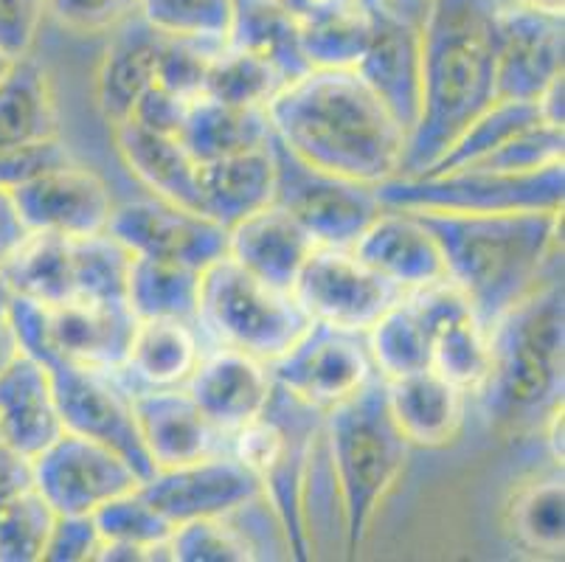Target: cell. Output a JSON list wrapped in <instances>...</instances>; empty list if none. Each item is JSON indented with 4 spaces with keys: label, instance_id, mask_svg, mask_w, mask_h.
I'll use <instances>...</instances> for the list:
<instances>
[{
    "label": "cell",
    "instance_id": "obj_1",
    "mask_svg": "<svg viewBox=\"0 0 565 562\" xmlns=\"http://www.w3.org/2000/svg\"><path fill=\"white\" fill-rule=\"evenodd\" d=\"M274 136L301 161L358 183L397 178L408 132L354 68H310L267 105Z\"/></svg>",
    "mask_w": 565,
    "mask_h": 562
},
{
    "label": "cell",
    "instance_id": "obj_2",
    "mask_svg": "<svg viewBox=\"0 0 565 562\" xmlns=\"http://www.w3.org/2000/svg\"><path fill=\"white\" fill-rule=\"evenodd\" d=\"M501 0H423V102L399 174H423L498 99Z\"/></svg>",
    "mask_w": 565,
    "mask_h": 562
},
{
    "label": "cell",
    "instance_id": "obj_3",
    "mask_svg": "<svg viewBox=\"0 0 565 562\" xmlns=\"http://www.w3.org/2000/svg\"><path fill=\"white\" fill-rule=\"evenodd\" d=\"M414 211L436 236L448 278L465 293L487 329L523 296L559 273L563 211L450 214Z\"/></svg>",
    "mask_w": 565,
    "mask_h": 562
},
{
    "label": "cell",
    "instance_id": "obj_4",
    "mask_svg": "<svg viewBox=\"0 0 565 562\" xmlns=\"http://www.w3.org/2000/svg\"><path fill=\"white\" fill-rule=\"evenodd\" d=\"M487 335L490 365L476 389L487 425L501 436L543 433L565 391L563 273L507 309Z\"/></svg>",
    "mask_w": 565,
    "mask_h": 562
},
{
    "label": "cell",
    "instance_id": "obj_5",
    "mask_svg": "<svg viewBox=\"0 0 565 562\" xmlns=\"http://www.w3.org/2000/svg\"><path fill=\"white\" fill-rule=\"evenodd\" d=\"M323 431L341 492L347 551L354 554L366 543L380 503L403 476L411 445L388 411L385 380L380 374L323 411Z\"/></svg>",
    "mask_w": 565,
    "mask_h": 562
},
{
    "label": "cell",
    "instance_id": "obj_6",
    "mask_svg": "<svg viewBox=\"0 0 565 562\" xmlns=\"http://www.w3.org/2000/svg\"><path fill=\"white\" fill-rule=\"evenodd\" d=\"M323 425V411L290 394L274 380L265 411L231 436V453L243 458L262 484V492L285 526L296 560H310V538L301 515L307 458Z\"/></svg>",
    "mask_w": 565,
    "mask_h": 562
},
{
    "label": "cell",
    "instance_id": "obj_7",
    "mask_svg": "<svg viewBox=\"0 0 565 562\" xmlns=\"http://www.w3.org/2000/svg\"><path fill=\"white\" fill-rule=\"evenodd\" d=\"M310 324L290 290L267 285L228 254L200 273L198 327L217 347L236 349L270 365Z\"/></svg>",
    "mask_w": 565,
    "mask_h": 562
},
{
    "label": "cell",
    "instance_id": "obj_8",
    "mask_svg": "<svg viewBox=\"0 0 565 562\" xmlns=\"http://www.w3.org/2000/svg\"><path fill=\"white\" fill-rule=\"evenodd\" d=\"M388 209L450 211V214H507V211H563L565 163L534 172L454 169L445 174H397L374 185Z\"/></svg>",
    "mask_w": 565,
    "mask_h": 562
},
{
    "label": "cell",
    "instance_id": "obj_9",
    "mask_svg": "<svg viewBox=\"0 0 565 562\" xmlns=\"http://www.w3.org/2000/svg\"><path fill=\"white\" fill-rule=\"evenodd\" d=\"M138 318L127 301H85L76 298L56 307H43L32 298L12 296L9 324L18 335L20 352L45 360H71L90 369L118 371Z\"/></svg>",
    "mask_w": 565,
    "mask_h": 562
},
{
    "label": "cell",
    "instance_id": "obj_10",
    "mask_svg": "<svg viewBox=\"0 0 565 562\" xmlns=\"http://www.w3.org/2000/svg\"><path fill=\"white\" fill-rule=\"evenodd\" d=\"M270 152L276 169L274 203L285 209L316 240V245L352 247L383 209L374 185L301 161L274 132Z\"/></svg>",
    "mask_w": 565,
    "mask_h": 562
},
{
    "label": "cell",
    "instance_id": "obj_11",
    "mask_svg": "<svg viewBox=\"0 0 565 562\" xmlns=\"http://www.w3.org/2000/svg\"><path fill=\"white\" fill-rule=\"evenodd\" d=\"M292 298L310 321L369 332L405 296L354 256L352 247L316 245L292 282Z\"/></svg>",
    "mask_w": 565,
    "mask_h": 562
},
{
    "label": "cell",
    "instance_id": "obj_12",
    "mask_svg": "<svg viewBox=\"0 0 565 562\" xmlns=\"http://www.w3.org/2000/svg\"><path fill=\"white\" fill-rule=\"evenodd\" d=\"M43 365L49 369L56 409H60L65 431L113 447L132 464V470L141 476V481H147L156 473V467L143 450L136 414H132L130 391L125 389L118 371L90 369V365L60 358L45 360Z\"/></svg>",
    "mask_w": 565,
    "mask_h": 562
},
{
    "label": "cell",
    "instance_id": "obj_13",
    "mask_svg": "<svg viewBox=\"0 0 565 562\" xmlns=\"http://www.w3.org/2000/svg\"><path fill=\"white\" fill-rule=\"evenodd\" d=\"M32 484L56 515H94L102 503L141 487L121 453L63 431L32 458Z\"/></svg>",
    "mask_w": 565,
    "mask_h": 562
},
{
    "label": "cell",
    "instance_id": "obj_14",
    "mask_svg": "<svg viewBox=\"0 0 565 562\" xmlns=\"http://www.w3.org/2000/svg\"><path fill=\"white\" fill-rule=\"evenodd\" d=\"M270 374L290 394L330 411L377 378V369L369 352L366 332L312 321L305 335L270 363Z\"/></svg>",
    "mask_w": 565,
    "mask_h": 562
},
{
    "label": "cell",
    "instance_id": "obj_15",
    "mask_svg": "<svg viewBox=\"0 0 565 562\" xmlns=\"http://www.w3.org/2000/svg\"><path fill=\"white\" fill-rule=\"evenodd\" d=\"M107 234L116 236L132 256L178 262L194 271H205L228 254V231L223 225L161 198L116 203Z\"/></svg>",
    "mask_w": 565,
    "mask_h": 562
},
{
    "label": "cell",
    "instance_id": "obj_16",
    "mask_svg": "<svg viewBox=\"0 0 565 562\" xmlns=\"http://www.w3.org/2000/svg\"><path fill=\"white\" fill-rule=\"evenodd\" d=\"M20 220L29 231L76 236L105 234L116 200L110 185L74 158L25 178L9 189Z\"/></svg>",
    "mask_w": 565,
    "mask_h": 562
},
{
    "label": "cell",
    "instance_id": "obj_17",
    "mask_svg": "<svg viewBox=\"0 0 565 562\" xmlns=\"http://www.w3.org/2000/svg\"><path fill=\"white\" fill-rule=\"evenodd\" d=\"M138 489L174 526L198 518H223L265 495L256 473L234 453H214L181 467L156 470Z\"/></svg>",
    "mask_w": 565,
    "mask_h": 562
},
{
    "label": "cell",
    "instance_id": "obj_18",
    "mask_svg": "<svg viewBox=\"0 0 565 562\" xmlns=\"http://www.w3.org/2000/svg\"><path fill=\"white\" fill-rule=\"evenodd\" d=\"M354 71L411 136L423 102L419 20L385 3L369 9V43Z\"/></svg>",
    "mask_w": 565,
    "mask_h": 562
},
{
    "label": "cell",
    "instance_id": "obj_19",
    "mask_svg": "<svg viewBox=\"0 0 565 562\" xmlns=\"http://www.w3.org/2000/svg\"><path fill=\"white\" fill-rule=\"evenodd\" d=\"M430 340V369L476 394L490 365V335L465 293L445 278L439 285L408 290Z\"/></svg>",
    "mask_w": 565,
    "mask_h": 562
},
{
    "label": "cell",
    "instance_id": "obj_20",
    "mask_svg": "<svg viewBox=\"0 0 565 562\" xmlns=\"http://www.w3.org/2000/svg\"><path fill=\"white\" fill-rule=\"evenodd\" d=\"M130 391L132 414L143 450L156 470L181 467L214 453H231V436L220 431L183 385L174 389H147L125 385Z\"/></svg>",
    "mask_w": 565,
    "mask_h": 562
},
{
    "label": "cell",
    "instance_id": "obj_21",
    "mask_svg": "<svg viewBox=\"0 0 565 562\" xmlns=\"http://www.w3.org/2000/svg\"><path fill=\"white\" fill-rule=\"evenodd\" d=\"M563 14L503 3L498 12V99L534 102L563 74Z\"/></svg>",
    "mask_w": 565,
    "mask_h": 562
},
{
    "label": "cell",
    "instance_id": "obj_22",
    "mask_svg": "<svg viewBox=\"0 0 565 562\" xmlns=\"http://www.w3.org/2000/svg\"><path fill=\"white\" fill-rule=\"evenodd\" d=\"M352 251L358 259L405 293L439 285L448 278L439 242L408 209L383 205L366 231L358 236Z\"/></svg>",
    "mask_w": 565,
    "mask_h": 562
},
{
    "label": "cell",
    "instance_id": "obj_23",
    "mask_svg": "<svg viewBox=\"0 0 565 562\" xmlns=\"http://www.w3.org/2000/svg\"><path fill=\"white\" fill-rule=\"evenodd\" d=\"M183 389L220 431L234 436L265 411L274 391V374L270 365L250 354L217 347L214 352H203Z\"/></svg>",
    "mask_w": 565,
    "mask_h": 562
},
{
    "label": "cell",
    "instance_id": "obj_24",
    "mask_svg": "<svg viewBox=\"0 0 565 562\" xmlns=\"http://www.w3.org/2000/svg\"><path fill=\"white\" fill-rule=\"evenodd\" d=\"M163 38L141 14H132L110 31V43L96 71V105L110 124L132 116L143 93L158 79Z\"/></svg>",
    "mask_w": 565,
    "mask_h": 562
},
{
    "label": "cell",
    "instance_id": "obj_25",
    "mask_svg": "<svg viewBox=\"0 0 565 562\" xmlns=\"http://www.w3.org/2000/svg\"><path fill=\"white\" fill-rule=\"evenodd\" d=\"M312 251L316 240L276 203L228 229L231 259L279 290H292V282Z\"/></svg>",
    "mask_w": 565,
    "mask_h": 562
},
{
    "label": "cell",
    "instance_id": "obj_26",
    "mask_svg": "<svg viewBox=\"0 0 565 562\" xmlns=\"http://www.w3.org/2000/svg\"><path fill=\"white\" fill-rule=\"evenodd\" d=\"M385 400L408 445L445 447L465 425L467 391L434 369L385 380Z\"/></svg>",
    "mask_w": 565,
    "mask_h": 562
},
{
    "label": "cell",
    "instance_id": "obj_27",
    "mask_svg": "<svg viewBox=\"0 0 565 562\" xmlns=\"http://www.w3.org/2000/svg\"><path fill=\"white\" fill-rule=\"evenodd\" d=\"M49 369L20 352L0 371V433L3 439L34 458L63 433Z\"/></svg>",
    "mask_w": 565,
    "mask_h": 562
},
{
    "label": "cell",
    "instance_id": "obj_28",
    "mask_svg": "<svg viewBox=\"0 0 565 562\" xmlns=\"http://www.w3.org/2000/svg\"><path fill=\"white\" fill-rule=\"evenodd\" d=\"M274 152L267 147L198 163L200 214L225 231L274 203Z\"/></svg>",
    "mask_w": 565,
    "mask_h": 562
},
{
    "label": "cell",
    "instance_id": "obj_29",
    "mask_svg": "<svg viewBox=\"0 0 565 562\" xmlns=\"http://www.w3.org/2000/svg\"><path fill=\"white\" fill-rule=\"evenodd\" d=\"M116 149L138 183L167 203L200 211L198 161L178 136L152 132L132 118L113 124Z\"/></svg>",
    "mask_w": 565,
    "mask_h": 562
},
{
    "label": "cell",
    "instance_id": "obj_30",
    "mask_svg": "<svg viewBox=\"0 0 565 562\" xmlns=\"http://www.w3.org/2000/svg\"><path fill=\"white\" fill-rule=\"evenodd\" d=\"M200 358H203V343H200L198 324L143 318V321H136V329H132L118 378L125 385L174 389L192 378Z\"/></svg>",
    "mask_w": 565,
    "mask_h": 562
},
{
    "label": "cell",
    "instance_id": "obj_31",
    "mask_svg": "<svg viewBox=\"0 0 565 562\" xmlns=\"http://www.w3.org/2000/svg\"><path fill=\"white\" fill-rule=\"evenodd\" d=\"M60 138L54 87L32 54L18 56L0 76V149H29Z\"/></svg>",
    "mask_w": 565,
    "mask_h": 562
},
{
    "label": "cell",
    "instance_id": "obj_32",
    "mask_svg": "<svg viewBox=\"0 0 565 562\" xmlns=\"http://www.w3.org/2000/svg\"><path fill=\"white\" fill-rule=\"evenodd\" d=\"M270 132H274V127L267 118V107L225 105V102L200 93L189 102L178 138L194 161L205 163L267 147Z\"/></svg>",
    "mask_w": 565,
    "mask_h": 562
},
{
    "label": "cell",
    "instance_id": "obj_33",
    "mask_svg": "<svg viewBox=\"0 0 565 562\" xmlns=\"http://www.w3.org/2000/svg\"><path fill=\"white\" fill-rule=\"evenodd\" d=\"M0 273L14 296L32 298L43 307H56L76 298L71 236L29 231L12 259L0 267Z\"/></svg>",
    "mask_w": 565,
    "mask_h": 562
},
{
    "label": "cell",
    "instance_id": "obj_34",
    "mask_svg": "<svg viewBox=\"0 0 565 562\" xmlns=\"http://www.w3.org/2000/svg\"><path fill=\"white\" fill-rule=\"evenodd\" d=\"M200 273L178 262L132 256L127 271L125 301L138 321L143 318H172L198 324Z\"/></svg>",
    "mask_w": 565,
    "mask_h": 562
},
{
    "label": "cell",
    "instance_id": "obj_35",
    "mask_svg": "<svg viewBox=\"0 0 565 562\" xmlns=\"http://www.w3.org/2000/svg\"><path fill=\"white\" fill-rule=\"evenodd\" d=\"M228 43L274 62L287 82L310 71L301 51V25L285 12L279 0H234Z\"/></svg>",
    "mask_w": 565,
    "mask_h": 562
},
{
    "label": "cell",
    "instance_id": "obj_36",
    "mask_svg": "<svg viewBox=\"0 0 565 562\" xmlns=\"http://www.w3.org/2000/svg\"><path fill=\"white\" fill-rule=\"evenodd\" d=\"M285 85L287 79L274 62L239 45L223 43L209 62L200 93L225 105L267 107Z\"/></svg>",
    "mask_w": 565,
    "mask_h": 562
},
{
    "label": "cell",
    "instance_id": "obj_37",
    "mask_svg": "<svg viewBox=\"0 0 565 562\" xmlns=\"http://www.w3.org/2000/svg\"><path fill=\"white\" fill-rule=\"evenodd\" d=\"M374 369L383 380L405 378L430 369V340L414 301L405 293L377 324L366 332Z\"/></svg>",
    "mask_w": 565,
    "mask_h": 562
},
{
    "label": "cell",
    "instance_id": "obj_38",
    "mask_svg": "<svg viewBox=\"0 0 565 562\" xmlns=\"http://www.w3.org/2000/svg\"><path fill=\"white\" fill-rule=\"evenodd\" d=\"M534 124H546L537 113L534 102L521 99H495L476 121L456 138L448 147V152L441 155L439 161L430 163L423 174H445L454 169H465L470 163L481 161L484 155L515 138L518 132L529 130Z\"/></svg>",
    "mask_w": 565,
    "mask_h": 562
},
{
    "label": "cell",
    "instance_id": "obj_39",
    "mask_svg": "<svg viewBox=\"0 0 565 562\" xmlns=\"http://www.w3.org/2000/svg\"><path fill=\"white\" fill-rule=\"evenodd\" d=\"M512 534L529 551L563 556L565 549V487L563 476L532 481L515 492L510 503Z\"/></svg>",
    "mask_w": 565,
    "mask_h": 562
},
{
    "label": "cell",
    "instance_id": "obj_40",
    "mask_svg": "<svg viewBox=\"0 0 565 562\" xmlns=\"http://www.w3.org/2000/svg\"><path fill=\"white\" fill-rule=\"evenodd\" d=\"M94 523L102 540L141 545V549H150L152 560H172L169 556V538L174 532V523L163 518L138 487L102 503L94 512Z\"/></svg>",
    "mask_w": 565,
    "mask_h": 562
},
{
    "label": "cell",
    "instance_id": "obj_41",
    "mask_svg": "<svg viewBox=\"0 0 565 562\" xmlns=\"http://www.w3.org/2000/svg\"><path fill=\"white\" fill-rule=\"evenodd\" d=\"M71 251H74L76 298L125 301L132 254L116 236H110L107 231L94 236H76L71 240Z\"/></svg>",
    "mask_w": 565,
    "mask_h": 562
},
{
    "label": "cell",
    "instance_id": "obj_42",
    "mask_svg": "<svg viewBox=\"0 0 565 562\" xmlns=\"http://www.w3.org/2000/svg\"><path fill=\"white\" fill-rule=\"evenodd\" d=\"M56 512L34 487L0 498V562H43Z\"/></svg>",
    "mask_w": 565,
    "mask_h": 562
},
{
    "label": "cell",
    "instance_id": "obj_43",
    "mask_svg": "<svg viewBox=\"0 0 565 562\" xmlns=\"http://www.w3.org/2000/svg\"><path fill=\"white\" fill-rule=\"evenodd\" d=\"M138 14L169 38L228 43L234 0H138Z\"/></svg>",
    "mask_w": 565,
    "mask_h": 562
},
{
    "label": "cell",
    "instance_id": "obj_44",
    "mask_svg": "<svg viewBox=\"0 0 565 562\" xmlns=\"http://www.w3.org/2000/svg\"><path fill=\"white\" fill-rule=\"evenodd\" d=\"M369 43V9L301 25V51L310 68H354Z\"/></svg>",
    "mask_w": 565,
    "mask_h": 562
},
{
    "label": "cell",
    "instance_id": "obj_45",
    "mask_svg": "<svg viewBox=\"0 0 565 562\" xmlns=\"http://www.w3.org/2000/svg\"><path fill=\"white\" fill-rule=\"evenodd\" d=\"M169 556L174 562H250V551L225 518H198L174 526Z\"/></svg>",
    "mask_w": 565,
    "mask_h": 562
},
{
    "label": "cell",
    "instance_id": "obj_46",
    "mask_svg": "<svg viewBox=\"0 0 565 562\" xmlns=\"http://www.w3.org/2000/svg\"><path fill=\"white\" fill-rule=\"evenodd\" d=\"M223 43L192 38H163L161 60H158V85L181 93L186 99H194L203 91L205 71L212 62L214 51Z\"/></svg>",
    "mask_w": 565,
    "mask_h": 562
},
{
    "label": "cell",
    "instance_id": "obj_47",
    "mask_svg": "<svg viewBox=\"0 0 565 562\" xmlns=\"http://www.w3.org/2000/svg\"><path fill=\"white\" fill-rule=\"evenodd\" d=\"M136 12L138 0H45V18L79 38L110 34Z\"/></svg>",
    "mask_w": 565,
    "mask_h": 562
},
{
    "label": "cell",
    "instance_id": "obj_48",
    "mask_svg": "<svg viewBox=\"0 0 565 562\" xmlns=\"http://www.w3.org/2000/svg\"><path fill=\"white\" fill-rule=\"evenodd\" d=\"M102 534L94 523V515H56L45 543V562H87L96 560Z\"/></svg>",
    "mask_w": 565,
    "mask_h": 562
},
{
    "label": "cell",
    "instance_id": "obj_49",
    "mask_svg": "<svg viewBox=\"0 0 565 562\" xmlns=\"http://www.w3.org/2000/svg\"><path fill=\"white\" fill-rule=\"evenodd\" d=\"M45 20V0H0V49L18 56L32 54Z\"/></svg>",
    "mask_w": 565,
    "mask_h": 562
},
{
    "label": "cell",
    "instance_id": "obj_50",
    "mask_svg": "<svg viewBox=\"0 0 565 562\" xmlns=\"http://www.w3.org/2000/svg\"><path fill=\"white\" fill-rule=\"evenodd\" d=\"M189 102L186 96L181 93L169 91L163 85H152L150 91L143 93L138 105L132 107V121L147 127L152 132H163V136H178L183 127V118H186L189 110Z\"/></svg>",
    "mask_w": 565,
    "mask_h": 562
},
{
    "label": "cell",
    "instance_id": "obj_51",
    "mask_svg": "<svg viewBox=\"0 0 565 562\" xmlns=\"http://www.w3.org/2000/svg\"><path fill=\"white\" fill-rule=\"evenodd\" d=\"M279 3L299 25L323 23V20L343 18V14L369 9L363 0H279Z\"/></svg>",
    "mask_w": 565,
    "mask_h": 562
},
{
    "label": "cell",
    "instance_id": "obj_52",
    "mask_svg": "<svg viewBox=\"0 0 565 562\" xmlns=\"http://www.w3.org/2000/svg\"><path fill=\"white\" fill-rule=\"evenodd\" d=\"M34 487L32 484V458L14 450L3 433H0V498Z\"/></svg>",
    "mask_w": 565,
    "mask_h": 562
},
{
    "label": "cell",
    "instance_id": "obj_53",
    "mask_svg": "<svg viewBox=\"0 0 565 562\" xmlns=\"http://www.w3.org/2000/svg\"><path fill=\"white\" fill-rule=\"evenodd\" d=\"M25 236H29V229L14 209L12 194H9V189H0V267L12 259Z\"/></svg>",
    "mask_w": 565,
    "mask_h": 562
},
{
    "label": "cell",
    "instance_id": "obj_54",
    "mask_svg": "<svg viewBox=\"0 0 565 562\" xmlns=\"http://www.w3.org/2000/svg\"><path fill=\"white\" fill-rule=\"evenodd\" d=\"M563 99H565V74L554 76V79L546 85V91L534 99L543 121H546L548 127H557V130H563V124H565Z\"/></svg>",
    "mask_w": 565,
    "mask_h": 562
},
{
    "label": "cell",
    "instance_id": "obj_55",
    "mask_svg": "<svg viewBox=\"0 0 565 562\" xmlns=\"http://www.w3.org/2000/svg\"><path fill=\"white\" fill-rule=\"evenodd\" d=\"M94 562H152L150 549L132 543H118V540H102Z\"/></svg>",
    "mask_w": 565,
    "mask_h": 562
},
{
    "label": "cell",
    "instance_id": "obj_56",
    "mask_svg": "<svg viewBox=\"0 0 565 562\" xmlns=\"http://www.w3.org/2000/svg\"><path fill=\"white\" fill-rule=\"evenodd\" d=\"M20 354V343H18V335H14L12 324H9V318H3L0 321V371L7 369L9 363H12L14 358Z\"/></svg>",
    "mask_w": 565,
    "mask_h": 562
},
{
    "label": "cell",
    "instance_id": "obj_57",
    "mask_svg": "<svg viewBox=\"0 0 565 562\" xmlns=\"http://www.w3.org/2000/svg\"><path fill=\"white\" fill-rule=\"evenodd\" d=\"M503 3H518V7H529L548 14H563L565 9V0H503Z\"/></svg>",
    "mask_w": 565,
    "mask_h": 562
},
{
    "label": "cell",
    "instance_id": "obj_58",
    "mask_svg": "<svg viewBox=\"0 0 565 562\" xmlns=\"http://www.w3.org/2000/svg\"><path fill=\"white\" fill-rule=\"evenodd\" d=\"M12 287L7 285V278H3V273H0V321L3 318H9V301H12Z\"/></svg>",
    "mask_w": 565,
    "mask_h": 562
},
{
    "label": "cell",
    "instance_id": "obj_59",
    "mask_svg": "<svg viewBox=\"0 0 565 562\" xmlns=\"http://www.w3.org/2000/svg\"><path fill=\"white\" fill-rule=\"evenodd\" d=\"M419 3L423 0H385V7L397 9V12H405V14H414L416 18V9H419Z\"/></svg>",
    "mask_w": 565,
    "mask_h": 562
},
{
    "label": "cell",
    "instance_id": "obj_60",
    "mask_svg": "<svg viewBox=\"0 0 565 562\" xmlns=\"http://www.w3.org/2000/svg\"><path fill=\"white\" fill-rule=\"evenodd\" d=\"M12 62H14V56H12V54H7V51L0 49V76L7 74L9 65H12Z\"/></svg>",
    "mask_w": 565,
    "mask_h": 562
},
{
    "label": "cell",
    "instance_id": "obj_61",
    "mask_svg": "<svg viewBox=\"0 0 565 562\" xmlns=\"http://www.w3.org/2000/svg\"><path fill=\"white\" fill-rule=\"evenodd\" d=\"M363 3H366L369 9H374V7H380V3H385V0H363Z\"/></svg>",
    "mask_w": 565,
    "mask_h": 562
}]
</instances>
